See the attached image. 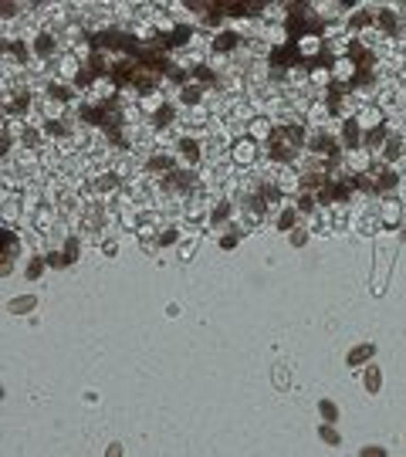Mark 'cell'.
<instances>
[{
  "label": "cell",
  "mask_w": 406,
  "mask_h": 457,
  "mask_svg": "<svg viewBox=\"0 0 406 457\" xmlns=\"http://www.w3.org/2000/svg\"><path fill=\"white\" fill-rule=\"evenodd\" d=\"M298 146H301V125H281V129H271L268 153L274 156V159H291Z\"/></svg>",
  "instance_id": "6da1fadb"
},
{
  "label": "cell",
  "mask_w": 406,
  "mask_h": 457,
  "mask_svg": "<svg viewBox=\"0 0 406 457\" xmlns=\"http://www.w3.org/2000/svg\"><path fill=\"white\" fill-rule=\"evenodd\" d=\"M254 156H257L254 139H241V142L234 146V159H237V163H254Z\"/></svg>",
  "instance_id": "7a4b0ae2"
},
{
  "label": "cell",
  "mask_w": 406,
  "mask_h": 457,
  "mask_svg": "<svg viewBox=\"0 0 406 457\" xmlns=\"http://www.w3.org/2000/svg\"><path fill=\"white\" fill-rule=\"evenodd\" d=\"M373 356H376V345H373V342H365V345H356V349L345 356V362H349V366H359V362L373 359Z\"/></svg>",
  "instance_id": "3957f363"
},
{
  "label": "cell",
  "mask_w": 406,
  "mask_h": 457,
  "mask_svg": "<svg viewBox=\"0 0 406 457\" xmlns=\"http://www.w3.org/2000/svg\"><path fill=\"white\" fill-rule=\"evenodd\" d=\"M342 139H345V146H349V149H356V146H359V125L352 122V119L345 122V129H342Z\"/></svg>",
  "instance_id": "277c9868"
},
{
  "label": "cell",
  "mask_w": 406,
  "mask_h": 457,
  "mask_svg": "<svg viewBox=\"0 0 406 457\" xmlns=\"http://www.w3.org/2000/svg\"><path fill=\"white\" fill-rule=\"evenodd\" d=\"M379 386H382L379 366H373V369H369V373H365V390H369V393H373V396H376V393H379Z\"/></svg>",
  "instance_id": "5b68a950"
},
{
  "label": "cell",
  "mask_w": 406,
  "mask_h": 457,
  "mask_svg": "<svg viewBox=\"0 0 406 457\" xmlns=\"http://www.w3.org/2000/svg\"><path fill=\"white\" fill-rule=\"evenodd\" d=\"M34 305H38V302H34L31 295H27V298H14V302H10V312H14V315H27Z\"/></svg>",
  "instance_id": "8992f818"
},
{
  "label": "cell",
  "mask_w": 406,
  "mask_h": 457,
  "mask_svg": "<svg viewBox=\"0 0 406 457\" xmlns=\"http://www.w3.org/2000/svg\"><path fill=\"white\" fill-rule=\"evenodd\" d=\"M179 153L187 156L190 163H196V159H200V146H196L193 139H183V142H179Z\"/></svg>",
  "instance_id": "52a82bcc"
},
{
  "label": "cell",
  "mask_w": 406,
  "mask_h": 457,
  "mask_svg": "<svg viewBox=\"0 0 406 457\" xmlns=\"http://www.w3.org/2000/svg\"><path fill=\"white\" fill-rule=\"evenodd\" d=\"M51 48H54V44H51V38H48V34H41V38H38V44H34V51H38L41 58H48V54H51Z\"/></svg>",
  "instance_id": "ba28073f"
},
{
  "label": "cell",
  "mask_w": 406,
  "mask_h": 457,
  "mask_svg": "<svg viewBox=\"0 0 406 457\" xmlns=\"http://www.w3.org/2000/svg\"><path fill=\"white\" fill-rule=\"evenodd\" d=\"M294 217H298V207H288V210L281 213V221H278V227H281V230H288V227L294 224Z\"/></svg>",
  "instance_id": "9c48e42d"
},
{
  "label": "cell",
  "mask_w": 406,
  "mask_h": 457,
  "mask_svg": "<svg viewBox=\"0 0 406 457\" xmlns=\"http://www.w3.org/2000/svg\"><path fill=\"white\" fill-rule=\"evenodd\" d=\"M318 410H322V416L328 420V424H332L335 416H339V410H335V403H332V400H322V403H318Z\"/></svg>",
  "instance_id": "30bf717a"
},
{
  "label": "cell",
  "mask_w": 406,
  "mask_h": 457,
  "mask_svg": "<svg viewBox=\"0 0 406 457\" xmlns=\"http://www.w3.org/2000/svg\"><path fill=\"white\" fill-rule=\"evenodd\" d=\"M376 24H382L386 31H396V21H393V10H379V17H376Z\"/></svg>",
  "instance_id": "8fae6325"
},
{
  "label": "cell",
  "mask_w": 406,
  "mask_h": 457,
  "mask_svg": "<svg viewBox=\"0 0 406 457\" xmlns=\"http://www.w3.org/2000/svg\"><path fill=\"white\" fill-rule=\"evenodd\" d=\"M315 153H325V156L335 153V142H332V139H325V136H318L315 139Z\"/></svg>",
  "instance_id": "7c38bea8"
},
{
  "label": "cell",
  "mask_w": 406,
  "mask_h": 457,
  "mask_svg": "<svg viewBox=\"0 0 406 457\" xmlns=\"http://www.w3.org/2000/svg\"><path fill=\"white\" fill-rule=\"evenodd\" d=\"M213 44H217L220 51H230V48H234V44H237V38H234V34H220V38H217V41H213Z\"/></svg>",
  "instance_id": "4fadbf2b"
},
{
  "label": "cell",
  "mask_w": 406,
  "mask_h": 457,
  "mask_svg": "<svg viewBox=\"0 0 406 457\" xmlns=\"http://www.w3.org/2000/svg\"><path fill=\"white\" fill-rule=\"evenodd\" d=\"M362 122H365V125H379V112H376V108H365V112H362Z\"/></svg>",
  "instance_id": "5bb4252c"
},
{
  "label": "cell",
  "mask_w": 406,
  "mask_h": 457,
  "mask_svg": "<svg viewBox=\"0 0 406 457\" xmlns=\"http://www.w3.org/2000/svg\"><path fill=\"white\" fill-rule=\"evenodd\" d=\"M183 102H200V88H183Z\"/></svg>",
  "instance_id": "9a60e30c"
},
{
  "label": "cell",
  "mask_w": 406,
  "mask_h": 457,
  "mask_svg": "<svg viewBox=\"0 0 406 457\" xmlns=\"http://www.w3.org/2000/svg\"><path fill=\"white\" fill-rule=\"evenodd\" d=\"M322 441H328V444H339V433H335L332 427H322Z\"/></svg>",
  "instance_id": "2e32d148"
},
{
  "label": "cell",
  "mask_w": 406,
  "mask_h": 457,
  "mask_svg": "<svg viewBox=\"0 0 406 457\" xmlns=\"http://www.w3.org/2000/svg\"><path fill=\"white\" fill-rule=\"evenodd\" d=\"M311 204H315V200L305 193V196H298V204H294V207H298V210H311Z\"/></svg>",
  "instance_id": "e0dca14e"
},
{
  "label": "cell",
  "mask_w": 406,
  "mask_h": 457,
  "mask_svg": "<svg viewBox=\"0 0 406 457\" xmlns=\"http://www.w3.org/2000/svg\"><path fill=\"white\" fill-rule=\"evenodd\" d=\"M241 234H244V230H241ZM241 234H227V237H224V241H220V244H224V247H234L237 241H241Z\"/></svg>",
  "instance_id": "ac0fdd59"
},
{
  "label": "cell",
  "mask_w": 406,
  "mask_h": 457,
  "mask_svg": "<svg viewBox=\"0 0 406 457\" xmlns=\"http://www.w3.org/2000/svg\"><path fill=\"white\" fill-rule=\"evenodd\" d=\"M41 268H44V264H41V261H31V268H27V275H31V278H38V275H41Z\"/></svg>",
  "instance_id": "d6986e66"
}]
</instances>
